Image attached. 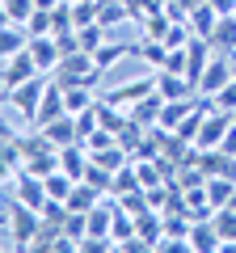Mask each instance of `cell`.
<instances>
[{
    "mask_svg": "<svg viewBox=\"0 0 236 253\" xmlns=\"http://www.w3.org/2000/svg\"><path fill=\"white\" fill-rule=\"evenodd\" d=\"M51 76L64 84V89H76V84H84V89H97L101 68H97V59H93L89 51H72V55H64V59H59V68H55Z\"/></svg>",
    "mask_w": 236,
    "mask_h": 253,
    "instance_id": "cell-1",
    "label": "cell"
},
{
    "mask_svg": "<svg viewBox=\"0 0 236 253\" xmlns=\"http://www.w3.org/2000/svg\"><path fill=\"white\" fill-rule=\"evenodd\" d=\"M38 228H42V211L9 199V245H13V249H34Z\"/></svg>",
    "mask_w": 236,
    "mask_h": 253,
    "instance_id": "cell-2",
    "label": "cell"
},
{
    "mask_svg": "<svg viewBox=\"0 0 236 253\" xmlns=\"http://www.w3.org/2000/svg\"><path fill=\"white\" fill-rule=\"evenodd\" d=\"M46 84H51V76L38 72V76H30V81H21V84H13V89H9V106L21 114V123L34 126V114H38V101H42Z\"/></svg>",
    "mask_w": 236,
    "mask_h": 253,
    "instance_id": "cell-3",
    "label": "cell"
},
{
    "mask_svg": "<svg viewBox=\"0 0 236 253\" xmlns=\"http://www.w3.org/2000/svg\"><path fill=\"white\" fill-rule=\"evenodd\" d=\"M9 190V199H17V203H26V207H34V211H42L46 207V181L38 177V173H30V169H21L17 177H13V186H4Z\"/></svg>",
    "mask_w": 236,
    "mask_h": 253,
    "instance_id": "cell-4",
    "label": "cell"
},
{
    "mask_svg": "<svg viewBox=\"0 0 236 253\" xmlns=\"http://www.w3.org/2000/svg\"><path fill=\"white\" fill-rule=\"evenodd\" d=\"M232 76H236V55H224V51H219L215 59L207 63V72H202L198 93H202V97H215V93L224 89V84L232 81Z\"/></svg>",
    "mask_w": 236,
    "mask_h": 253,
    "instance_id": "cell-5",
    "label": "cell"
},
{
    "mask_svg": "<svg viewBox=\"0 0 236 253\" xmlns=\"http://www.w3.org/2000/svg\"><path fill=\"white\" fill-rule=\"evenodd\" d=\"M232 123H236V118L228 114V110H215V106H211L207 118H202V126H198V139H194V148H219Z\"/></svg>",
    "mask_w": 236,
    "mask_h": 253,
    "instance_id": "cell-6",
    "label": "cell"
},
{
    "mask_svg": "<svg viewBox=\"0 0 236 253\" xmlns=\"http://www.w3.org/2000/svg\"><path fill=\"white\" fill-rule=\"evenodd\" d=\"M148 93H156V81H152V76H139V81H127V84H118V89H106V93H97V97L110 101V106L131 110L139 97H148Z\"/></svg>",
    "mask_w": 236,
    "mask_h": 253,
    "instance_id": "cell-7",
    "label": "cell"
},
{
    "mask_svg": "<svg viewBox=\"0 0 236 253\" xmlns=\"http://www.w3.org/2000/svg\"><path fill=\"white\" fill-rule=\"evenodd\" d=\"M59 114H68V93H64V84L51 76V84H46V93H42V101H38V114H34V126H46V123H55Z\"/></svg>",
    "mask_w": 236,
    "mask_h": 253,
    "instance_id": "cell-8",
    "label": "cell"
},
{
    "mask_svg": "<svg viewBox=\"0 0 236 253\" xmlns=\"http://www.w3.org/2000/svg\"><path fill=\"white\" fill-rule=\"evenodd\" d=\"M26 169V152H21V135L17 139H0V190L13 186V177Z\"/></svg>",
    "mask_w": 236,
    "mask_h": 253,
    "instance_id": "cell-9",
    "label": "cell"
},
{
    "mask_svg": "<svg viewBox=\"0 0 236 253\" xmlns=\"http://www.w3.org/2000/svg\"><path fill=\"white\" fill-rule=\"evenodd\" d=\"M30 76H38V63H34V55H30V51H17L13 59L0 63V84H4V89H13V84L30 81Z\"/></svg>",
    "mask_w": 236,
    "mask_h": 253,
    "instance_id": "cell-10",
    "label": "cell"
},
{
    "mask_svg": "<svg viewBox=\"0 0 236 253\" xmlns=\"http://www.w3.org/2000/svg\"><path fill=\"white\" fill-rule=\"evenodd\" d=\"M26 51L34 55V63H38V72H46V76H51L55 68H59V59H64V51H59V42H55V34H42V38H30V42H26Z\"/></svg>",
    "mask_w": 236,
    "mask_h": 253,
    "instance_id": "cell-11",
    "label": "cell"
},
{
    "mask_svg": "<svg viewBox=\"0 0 236 253\" xmlns=\"http://www.w3.org/2000/svg\"><path fill=\"white\" fill-rule=\"evenodd\" d=\"M152 81H156V93H160L164 101H177V97H198V89H194V84L186 81L182 72H169V68H160V72H156Z\"/></svg>",
    "mask_w": 236,
    "mask_h": 253,
    "instance_id": "cell-12",
    "label": "cell"
},
{
    "mask_svg": "<svg viewBox=\"0 0 236 253\" xmlns=\"http://www.w3.org/2000/svg\"><path fill=\"white\" fill-rule=\"evenodd\" d=\"M186 241H190V249H194V253H215V249H224V236L215 232L211 215H207V219H194V224H190V236H186Z\"/></svg>",
    "mask_w": 236,
    "mask_h": 253,
    "instance_id": "cell-13",
    "label": "cell"
},
{
    "mask_svg": "<svg viewBox=\"0 0 236 253\" xmlns=\"http://www.w3.org/2000/svg\"><path fill=\"white\" fill-rule=\"evenodd\" d=\"M89 148L76 139V144H68V148H59V169L68 173V177H76V181H84V173H89Z\"/></svg>",
    "mask_w": 236,
    "mask_h": 253,
    "instance_id": "cell-14",
    "label": "cell"
},
{
    "mask_svg": "<svg viewBox=\"0 0 236 253\" xmlns=\"http://www.w3.org/2000/svg\"><path fill=\"white\" fill-rule=\"evenodd\" d=\"M131 55H135V59H144L148 68H156V72L169 63V46H164L160 38H144V34H139V42H131Z\"/></svg>",
    "mask_w": 236,
    "mask_h": 253,
    "instance_id": "cell-15",
    "label": "cell"
},
{
    "mask_svg": "<svg viewBox=\"0 0 236 253\" xmlns=\"http://www.w3.org/2000/svg\"><path fill=\"white\" fill-rule=\"evenodd\" d=\"M42 131H46V139H51L55 148H68V144L80 139V131H76V114H59L55 123H46Z\"/></svg>",
    "mask_w": 236,
    "mask_h": 253,
    "instance_id": "cell-16",
    "label": "cell"
},
{
    "mask_svg": "<svg viewBox=\"0 0 236 253\" xmlns=\"http://www.w3.org/2000/svg\"><path fill=\"white\" fill-rule=\"evenodd\" d=\"M26 42H30L26 26H17V21L0 26V63H4V59H13L17 51H26Z\"/></svg>",
    "mask_w": 236,
    "mask_h": 253,
    "instance_id": "cell-17",
    "label": "cell"
},
{
    "mask_svg": "<svg viewBox=\"0 0 236 253\" xmlns=\"http://www.w3.org/2000/svg\"><path fill=\"white\" fill-rule=\"evenodd\" d=\"M97 21L106 30H118V26H127V21H135V17H131L127 0H97Z\"/></svg>",
    "mask_w": 236,
    "mask_h": 253,
    "instance_id": "cell-18",
    "label": "cell"
},
{
    "mask_svg": "<svg viewBox=\"0 0 236 253\" xmlns=\"http://www.w3.org/2000/svg\"><path fill=\"white\" fill-rule=\"evenodd\" d=\"M160 106H164L160 93H148V97H139L135 106H131V123H139V126H156V123H160Z\"/></svg>",
    "mask_w": 236,
    "mask_h": 253,
    "instance_id": "cell-19",
    "label": "cell"
},
{
    "mask_svg": "<svg viewBox=\"0 0 236 253\" xmlns=\"http://www.w3.org/2000/svg\"><path fill=\"white\" fill-rule=\"evenodd\" d=\"M186 21H190V30L198 38H211V34H215V26H219V13H215L211 0H202L198 9H190V17H186Z\"/></svg>",
    "mask_w": 236,
    "mask_h": 253,
    "instance_id": "cell-20",
    "label": "cell"
},
{
    "mask_svg": "<svg viewBox=\"0 0 236 253\" xmlns=\"http://www.w3.org/2000/svg\"><path fill=\"white\" fill-rule=\"evenodd\" d=\"M198 106V97H177V101H164L160 106V123L156 126H164V131H177V123H182L190 110Z\"/></svg>",
    "mask_w": 236,
    "mask_h": 253,
    "instance_id": "cell-21",
    "label": "cell"
},
{
    "mask_svg": "<svg viewBox=\"0 0 236 253\" xmlns=\"http://www.w3.org/2000/svg\"><path fill=\"white\" fill-rule=\"evenodd\" d=\"M101 199H106V194H101L97 186H89V181H76V190H72V199H68V211H84V215H89V211L97 207Z\"/></svg>",
    "mask_w": 236,
    "mask_h": 253,
    "instance_id": "cell-22",
    "label": "cell"
},
{
    "mask_svg": "<svg viewBox=\"0 0 236 253\" xmlns=\"http://www.w3.org/2000/svg\"><path fill=\"white\" fill-rule=\"evenodd\" d=\"M211 46L224 51V55H236V13H232V17H219L215 34H211Z\"/></svg>",
    "mask_w": 236,
    "mask_h": 253,
    "instance_id": "cell-23",
    "label": "cell"
},
{
    "mask_svg": "<svg viewBox=\"0 0 236 253\" xmlns=\"http://www.w3.org/2000/svg\"><path fill=\"white\" fill-rule=\"evenodd\" d=\"M131 190H144V181H139V169H135V161L131 165H122V169L114 173V181H110V194H131Z\"/></svg>",
    "mask_w": 236,
    "mask_h": 253,
    "instance_id": "cell-24",
    "label": "cell"
},
{
    "mask_svg": "<svg viewBox=\"0 0 236 253\" xmlns=\"http://www.w3.org/2000/svg\"><path fill=\"white\" fill-rule=\"evenodd\" d=\"M122 55H131V42H110V38H106V42L93 51V59H97V68L106 72V68H114V63L122 59Z\"/></svg>",
    "mask_w": 236,
    "mask_h": 253,
    "instance_id": "cell-25",
    "label": "cell"
},
{
    "mask_svg": "<svg viewBox=\"0 0 236 253\" xmlns=\"http://www.w3.org/2000/svg\"><path fill=\"white\" fill-rule=\"evenodd\" d=\"M26 34H30V38L55 34V17H51V9H34V13H30V21H26Z\"/></svg>",
    "mask_w": 236,
    "mask_h": 253,
    "instance_id": "cell-26",
    "label": "cell"
},
{
    "mask_svg": "<svg viewBox=\"0 0 236 253\" xmlns=\"http://www.w3.org/2000/svg\"><path fill=\"white\" fill-rule=\"evenodd\" d=\"M76 38H80V51H97L101 42H106V26H101V21H93V26H80L76 30Z\"/></svg>",
    "mask_w": 236,
    "mask_h": 253,
    "instance_id": "cell-27",
    "label": "cell"
},
{
    "mask_svg": "<svg viewBox=\"0 0 236 253\" xmlns=\"http://www.w3.org/2000/svg\"><path fill=\"white\" fill-rule=\"evenodd\" d=\"M135 169H139L144 190H152V186H160V181H169V173L160 169V161H135Z\"/></svg>",
    "mask_w": 236,
    "mask_h": 253,
    "instance_id": "cell-28",
    "label": "cell"
},
{
    "mask_svg": "<svg viewBox=\"0 0 236 253\" xmlns=\"http://www.w3.org/2000/svg\"><path fill=\"white\" fill-rule=\"evenodd\" d=\"M97 21V0H72V30Z\"/></svg>",
    "mask_w": 236,
    "mask_h": 253,
    "instance_id": "cell-29",
    "label": "cell"
},
{
    "mask_svg": "<svg viewBox=\"0 0 236 253\" xmlns=\"http://www.w3.org/2000/svg\"><path fill=\"white\" fill-rule=\"evenodd\" d=\"M211 106H215V110H228V114H236V76L215 93V97H211Z\"/></svg>",
    "mask_w": 236,
    "mask_h": 253,
    "instance_id": "cell-30",
    "label": "cell"
},
{
    "mask_svg": "<svg viewBox=\"0 0 236 253\" xmlns=\"http://www.w3.org/2000/svg\"><path fill=\"white\" fill-rule=\"evenodd\" d=\"M118 207H122V211H131V215L148 211V190H131V194H118Z\"/></svg>",
    "mask_w": 236,
    "mask_h": 253,
    "instance_id": "cell-31",
    "label": "cell"
},
{
    "mask_svg": "<svg viewBox=\"0 0 236 253\" xmlns=\"http://www.w3.org/2000/svg\"><path fill=\"white\" fill-rule=\"evenodd\" d=\"M4 4H9V17L17 21V26H26V21H30V13L38 9L34 0H4Z\"/></svg>",
    "mask_w": 236,
    "mask_h": 253,
    "instance_id": "cell-32",
    "label": "cell"
},
{
    "mask_svg": "<svg viewBox=\"0 0 236 253\" xmlns=\"http://www.w3.org/2000/svg\"><path fill=\"white\" fill-rule=\"evenodd\" d=\"M17 135H21V131H17V126H13L4 114H0V139H17Z\"/></svg>",
    "mask_w": 236,
    "mask_h": 253,
    "instance_id": "cell-33",
    "label": "cell"
},
{
    "mask_svg": "<svg viewBox=\"0 0 236 253\" xmlns=\"http://www.w3.org/2000/svg\"><path fill=\"white\" fill-rule=\"evenodd\" d=\"M211 4H215L219 17H232V13H236V0H211Z\"/></svg>",
    "mask_w": 236,
    "mask_h": 253,
    "instance_id": "cell-34",
    "label": "cell"
},
{
    "mask_svg": "<svg viewBox=\"0 0 236 253\" xmlns=\"http://www.w3.org/2000/svg\"><path fill=\"white\" fill-rule=\"evenodd\" d=\"M9 21H13V17H9V4L0 0V26H9Z\"/></svg>",
    "mask_w": 236,
    "mask_h": 253,
    "instance_id": "cell-35",
    "label": "cell"
},
{
    "mask_svg": "<svg viewBox=\"0 0 236 253\" xmlns=\"http://www.w3.org/2000/svg\"><path fill=\"white\" fill-rule=\"evenodd\" d=\"M4 101H9V89H4V84H0V106H4Z\"/></svg>",
    "mask_w": 236,
    "mask_h": 253,
    "instance_id": "cell-36",
    "label": "cell"
},
{
    "mask_svg": "<svg viewBox=\"0 0 236 253\" xmlns=\"http://www.w3.org/2000/svg\"><path fill=\"white\" fill-rule=\"evenodd\" d=\"M232 118H236V114H232Z\"/></svg>",
    "mask_w": 236,
    "mask_h": 253,
    "instance_id": "cell-37",
    "label": "cell"
}]
</instances>
